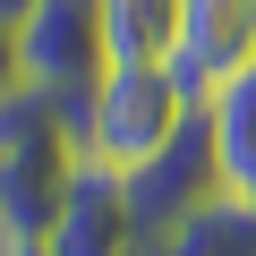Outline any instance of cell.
I'll return each mask as SVG.
<instances>
[{"mask_svg": "<svg viewBox=\"0 0 256 256\" xmlns=\"http://www.w3.org/2000/svg\"><path fill=\"white\" fill-rule=\"evenodd\" d=\"M18 86V34H0V94Z\"/></svg>", "mask_w": 256, "mask_h": 256, "instance_id": "12", "label": "cell"}, {"mask_svg": "<svg viewBox=\"0 0 256 256\" xmlns=\"http://www.w3.org/2000/svg\"><path fill=\"white\" fill-rule=\"evenodd\" d=\"M77 171V137H68V111L34 86H9L0 94V205L18 214L26 239L52 230V205Z\"/></svg>", "mask_w": 256, "mask_h": 256, "instance_id": "2", "label": "cell"}, {"mask_svg": "<svg viewBox=\"0 0 256 256\" xmlns=\"http://www.w3.org/2000/svg\"><path fill=\"white\" fill-rule=\"evenodd\" d=\"M102 68L111 60H102V9L94 0H34V18L18 26V86L52 94L68 111V102L94 94Z\"/></svg>", "mask_w": 256, "mask_h": 256, "instance_id": "3", "label": "cell"}, {"mask_svg": "<svg viewBox=\"0 0 256 256\" xmlns=\"http://www.w3.org/2000/svg\"><path fill=\"white\" fill-rule=\"evenodd\" d=\"M205 128H214V154H222V188L256 196V68H239L205 102Z\"/></svg>", "mask_w": 256, "mask_h": 256, "instance_id": "8", "label": "cell"}, {"mask_svg": "<svg viewBox=\"0 0 256 256\" xmlns=\"http://www.w3.org/2000/svg\"><path fill=\"white\" fill-rule=\"evenodd\" d=\"M18 248H34V239L18 230V214H9V205H0V256H18Z\"/></svg>", "mask_w": 256, "mask_h": 256, "instance_id": "10", "label": "cell"}, {"mask_svg": "<svg viewBox=\"0 0 256 256\" xmlns=\"http://www.w3.org/2000/svg\"><path fill=\"white\" fill-rule=\"evenodd\" d=\"M26 18H34V0H0V34H18Z\"/></svg>", "mask_w": 256, "mask_h": 256, "instance_id": "11", "label": "cell"}, {"mask_svg": "<svg viewBox=\"0 0 256 256\" xmlns=\"http://www.w3.org/2000/svg\"><path fill=\"white\" fill-rule=\"evenodd\" d=\"M52 256H146V230H137V205H128V180L102 171V162H77L60 205H52V230H43Z\"/></svg>", "mask_w": 256, "mask_h": 256, "instance_id": "5", "label": "cell"}, {"mask_svg": "<svg viewBox=\"0 0 256 256\" xmlns=\"http://www.w3.org/2000/svg\"><path fill=\"white\" fill-rule=\"evenodd\" d=\"M188 94L171 86V68H102L86 102H68V137H77V162H102V171H137L154 162L180 128H188Z\"/></svg>", "mask_w": 256, "mask_h": 256, "instance_id": "1", "label": "cell"}, {"mask_svg": "<svg viewBox=\"0 0 256 256\" xmlns=\"http://www.w3.org/2000/svg\"><path fill=\"white\" fill-rule=\"evenodd\" d=\"M146 256H256V196H214L180 230H162Z\"/></svg>", "mask_w": 256, "mask_h": 256, "instance_id": "9", "label": "cell"}, {"mask_svg": "<svg viewBox=\"0 0 256 256\" xmlns=\"http://www.w3.org/2000/svg\"><path fill=\"white\" fill-rule=\"evenodd\" d=\"M102 9V60L111 68H171L188 0H94Z\"/></svg>", "mask_w": 256, "mask_h": 256, "instance_id": "7", "label": "cell"}, {"mask_svg": "<svg viewBox=\"0 0 256 256\" xmlns=\"http://www.w3.org/2000/svg\"><path fill=\"white\" fill-rule=\"evenodd\" d=\"M18 256H52V248H43V239H34V248H18Z\"/></svg>", "mask_w": 256, "mask_h": 256, "instance_id": "13", "label": "cell"}, {"mask_svg": "<svg viewBox=\"0 0 256 256\" xmlns=\"http://www.w3.org/2000/svg\"><path fill=\"white\" fill-rule=\"evenodd\" d=\"M214 196H230V188H222V154H214L205 102H196L180 137H171L154 162L128 171V205H137V230H146V248H154L162 230H180V222H188V214H205Z\"/></svg>", "mask_w": 256, "mask_h": 256, "instance_id": "4", "label": "cell"}, {"mask_svg": "<svg viewBox=\"0 0 256 256\" xmlns=\"http://www.w3.org/2000/svg\"><path fill=\"white\" fill-rule=\"evenodd\" d=\"M239 68H256V0H188V26L171 52V86L188 102H214Z\"/></svg>", "mask_w": 256, "mask_h": 256, "instance_id": "6", "label": "cell"}]
</instances>
